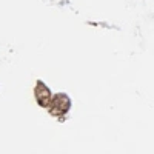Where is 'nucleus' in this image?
<instances>
[{
  "label": "nucleus",
  "instance_id": "obj_1",
  "mask_svg": "<svg viewBox=\"0 0 154 154\" xmlns=\"http://www.w3.org/2000/svg\"><path fill=\"white\" fill-rule=\"evenodd\" d=\"M37 99H38V102H40V105L48 106L49 99H51V94H49V89H48L43 83H40V85L37 86Z\"/></svg>",
  "mask_w": 154,
  "mask_h": 154
}]
</instances>
